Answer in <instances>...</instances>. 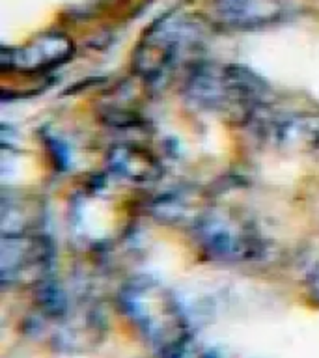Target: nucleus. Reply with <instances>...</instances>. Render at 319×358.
I'll list each match as a JSON object with an SVG mask.
<instances>
[{
	"mask_svg": "<svg viewBox=\"0 0 319 358\" xmlns=\"http://www.w3.org/2000/svg\"><path fill=\"white\" fill-rule=\"evenodd\" d=\"M185 97L196 108L224 120L250 122L267 105L269 84L239 64L198 62L185 80Z\"/></svg>",
	"mask_w": 319,
	"mask_h": 358,
	"instance_id": "nucleus-1",
	"label": "nucleus"
},
{
	"mask_svg": "<svg viewBox=\"0 0 319 358\" xmlns=\"http://www.w3.org/2000/svg\"><path fill=\"white\" fill-rule=\"evenodd\" d=\"M118 306L159 357L192 336L176 295L153 276L139 274L127 280L118 293Z\"/></svg>",
	"mask_w": 319,
	"mask_h": 358,
	"instance_id": "nucleus-2",
	"label": "nucleus"
},
{
	"mask_svg": "<svg viewBox=\"0 0 319 358\" xmlns=\"http://www.w3.org/2000/svg\"><path fill=\"white\" fill-rule=\"evenodd\" d=\"M207 27L204 19L183 11L159 17L133 50V69L146 80H159L178 67H194Z\"/></svg>",
	"mask_w": 319,
	"mask_h": 358,
	"instance_id": "nucleus-3",
	"label": "nucleus"
},
{
	"mask_svg": "<svg viewBox=\"0 0 319 358\" xmlns=\"http://www.w3.org/2000/svg\"><path fill=\"white\" fill-rule=\"evenodd\" d=\"M190 229L198 250L211 262L246 263L265 252L260 228L239 209L206 207L192 220Z\"/></svg>",
	"mask_w": 319,
	"mask_h": 358,
	"instance_id": "nucleus-4",
	"label": "nucleus"
},
{
	"mask_svg": "<svg viewBox=\"0 0 319 358\" xmlns=\"http://www.w3.org/2000/svg\"><path fill=\"white\" fill-rule=\"evenodd\" d=\"M52 263V250L49 241L30 231L13 229L2 235V254H0V273L2 284L39 285L49 280V268Z\"/></svg>",
	"mask_w": 319,
	"mask_h": 358,
	"instance_id": "nucleus-5",
	"label": "nucleus"
},
{
	"mask_svg": "<svg viewBox=\"0 0 319 358\" xmlns=\"http://www.w3.org/2000/svg\"><path fill=\"white\" fill-rule=\"evenodd\" d=\"M75 52V45L71 38L66 36L64 32H49L38 34L28 43L10 49L4 47L2 49V69L8 71H19V73H41L52 67L60 66L67 62Z\"/></svg>",
	"mask_w": 319,
	"mask_h": 358,
	"instance_id": "nucleus-6",
	"label": "nucleus"
},
{
	"mask_svg": "<svg viewBox=\"0 0 319 358\" xmlns=\"http://www.w3.org/2000/svg\"><path fill=\"white\" fill-rule=\"evenodd\" d=\"M293 13L290 0H213L211 15L229 30H260Z\"/></svg>",
	"mask_w": 319,
	"mask_h": 358,
	"instance_id": "nucleus-7",
	"label": "nucleus"
},
{
	"mask_svg": "<svg viewBox=\"0 0 319 358\" xmlns=\"http://www.w3.org/2000/svg\"><path fill=\"white\" fill-rule=\"evenodd\" d=\"M111 172L133 183H148L161 176V162L150 150L139 144H116L106 157Z\"/></svg>",
	"mask_w": 319,
	"mask_h": 358,
	"instance_id": "nucleus-8",
	"label": "nucleus"
},
{
	"mask_svg": "<svg viewBox=\"0 0 319 358\" xmlns=\"http://www.w3.org/2000/svg\"><path fill=\"white\" fill-rule=\"evenodd\" d=\"M161 358H215V355L207 347L201 345L200 341H196L194 336H190L179 345L161 355Z\"/></svg>",
	"mask_w": 319,
	"mask_h": 358,
	"instance_id": "nucleus-9",
	"label": "nucleus"
},
{
	"mask_svg": "<svg viewBox=\"0 0 319 358\" xmlns=\"http://www.w3.org/2000/svg\"><path fill=\"white\" fill-rule=\"evenodd\" d=\"M306 291L308 296L313 301V304H319V263L308 273Z\"/></svg>",
	"mask_w": 319,
	"mask_h": 358,
	"instance_id": "nucleus-10",
	"label": "nucleus"
}]
</instances>
